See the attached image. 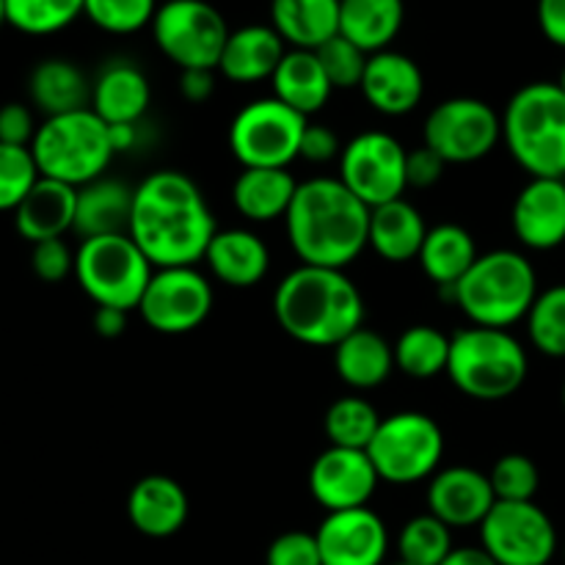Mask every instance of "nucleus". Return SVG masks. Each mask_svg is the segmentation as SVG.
<instances>
[{"mask_svg":"<svg viewBox=\"0 0 565 565\" xmlns=\"http://www.w3.org/2000/svg\"><path fill=\"white\" fill-rule=\"evenodd\" d=\"M215 232L218 226L202 188L182 171L160 169L136 185L127 235L154 268L196 265Z\"/></svg>","mask_w":565,"mask_h":565,"instance_id":"1","label":"nucleus"},{"mask_svg":"<svg viewBox=\"0 0 565 565\" xmlns=\"http://www.w3.org/2000/svg\"><path fill=\"white\" fill-rule=\"evenodd\" d=\"M285 226L301 265L345 270L370 246V207L340 177L298 182Z\"/></svg>","mask_w":565,"mask_h":565,"instance_id":"2","label":"nucleus"},{"mask_svg":"<svg viewBox=\"0 0 565 565\" xmlns=\"http://www.w3.org/2000/svg\"><path fill=\"white\" fill-rule=\"evenodd\" d=\"M274 315L296 342L334 348L364 326V298L345 270L298 265L276 287Z\"/></svg>","mask_w":565,"mask_h":565,"instance_id":"3","label":"nucleus"},{"mask_svg":"<svg viewBox=\"0 0 565 565\" xmlns=\"http://www.w3.org/2000/svg\"><path fill=\"white\" fill-rule=\"evenodd\" d=\"M472 326L511 329L524 320L539 298V274L522 252L494 248L480 254L452 290H441Z\"/></svg>","mask_w":565,"mask_h":565,"instance_id":"4","label":"nucleus"},{"mask_svg":"<svg viewBox=\"0 0 565 565\" xmlns=\"http://www.w3.org/2000/svg\"><path fill=\"white\" fill-rule=\"evenodd\" d=\"M502 138L530 177L565 180V92L535 81L519 88L502 114Z\"/></svg>","mask_w":565,"mask_h":565,"instance_id":"5","label":"nucleus"},{"mask_svg":"<svg viewBox=\"0 0 565 565\" xmlns=\"http://www.w3.org/2000/svg\"><path fill=\"white\" fill-rule=\"evenodd\" d=\"M527 351L508 329L469 326L450 337L447 375L461 395L497 403L516 395L527 381Z\"/></svg>","mask_w":565,"mask_h":565,"instance_id":"6","label":"nucleus"},{"mask_svg":"<svg viewBox=\"0 0 565 565\" xmlns=\"http://www.w3.org/2000/svg\"><path fill=\"white\" fill-rule=\"evenodd\" d=\"M39 174L83 188L99 180L114 160L108 125L92 108L50 116L39 125L31 143Z\"/></svg>","mask_w":565,"mask_h":565,"instance_id":"7","label":"nucleus"},{"mask_svg":"<svg viewBox=\"0 0 565 565\" xmlns=\"http://www.w3.org/2000/svg\"><path fill=\"white\" fill-rule=\"evenodd\" d=\"M154 265L130 235L88 237L75 252V279L97 307L138 309Z\"/></svg>","mask_w":565,"mask_h":565,"instance_id":"8","label":"nucleus"},{"mask_svg":"<svg viewBox=\"0 0 565 565\" xmlns=\"http://www.w3.org/2000/svg\"><path fill=\"white\" fill-rule=\"evenodd\" d=\"M367 456L384 483L412 486L430 480L445 458V434L423 412H397L381 419Z\"/></svg>","mask_w":565,"mask_h":565,"instance_id":"9","label":"nucleus"},{"mask_svg":"<svg viewBox=\"0 0 565 565\" xmlns=\"http://www.w3.org/2000/svg\"><path fill=\"white\" fill-rule=\"evenodd\" d=\"M152 39L160 53L185 70H218L230 25L207 0H166L152 20Z\"/></svg>","mask_w":565,"mask_h":565,"instance_id":"10","label":"nucleus"},{"mask_svg":"<svg viewBox=\"0 0 565 565\" xmlns=\"http://www.w3.org/2000/svg\"><path fill=\"white\" fill-rule=\"evenodd\" d=\"M307 116L276 97L243 105L230 125V152L243 169H287L298 158Z\"/></svg>","mask_w":565,"mask_h":565,"instance_id":"11","label":"nucleus"},{"mask_svg":"<svg viewBox=\"0 0 565 565\" xmlns=\"http://www.w3.org/2000/svg\"><path fill=\"white\" fill-rule=\"evenodd\" d=\"M423 138L447 166L478 163L502 141V116L478 97H450L430 110Z\"/></svg>","mask_w":565,"mask_h":565,"instance_id":"12","label":"nucleus"},{"mask_svg":"<svg viewBox=\"0 0 565 565\" xmlns=\"http://www.w3.org/2000/svg\"><path fill=\"white\" fill-rule=\"evenodd\" d=\"M408 149L384 130H364L342 147L340 180L370 210L403 199Z\"/></svg>","mask_w":565,"mask_h":565,"instance_id":"13","label":"nucleus"},{"mask_svg":"<svg viewBox=\"0 0 565 565\" xmlns=\"http://www.w3.org/2000/svg\"><path fill=\"white\" fill-rule=\"evenodd\" d=\"M213 298V285L196 265L154 268L138 303V315L158 334H191L210 318Z\"/></svg>","mask_w":565,"mask_h":565,"instance_id":"14","label":"nucleus"},{"mask_svg":"<svg viewBox=\"0 0 565 565\" xmlns=\"http://www.w3.org/2000/svg\"><path fill=\"white\" fill-rule=\"evenodd\" d=\"M483 550L497 565H550L557 530L550 513L533 502H497L480 524Z\"/></svg>","mask_w":565,"mask_h":565,"instance_id":"15","label":"nucleus"},{"mask_svg":"<svg viewBox=\"0 0 565 565\" xmlns=\"http://www.w3.org/2000/svg\"><path fill=\"white\" fill-rule=\"evenodd\" d=\"M379 483L367 450L329 445L309 467V494L326 513L367 508Z\"/></svg>","mask_w":565,"mask_h":565,"instance_id":"16","label":"nucleus"},{"mask_svg":"<svg viewBox=\"0 0 565 565\" xmlns=\"http://www.w3.org/2000/svg\"><path fill=\"white\" fill-rule=\"evenodd\" d=\"M315 539L323 565H384L390 552L384 519L370 505L326 513Z\"/></svg>","mask_w":565,"mask_h":565,"instance_id":"17","label":"nucleus"},{"mask_svg":"<svg viewBox=\"0 0 565 565\" xmlns=\"http://www.w3.org/2000/svg\"><path fill=\"white\" fill-rule=\"evenodd\" d=\"M428 513H434L447 527H480L497 505L489 475L475 467H447L430 478Z\"/></svg>","mask_w":565,"mask_h":565,"instance_id":"18","label":"nucleus"},{"mask_svg":"<svg viewBox=\"0 0 565 565\" xmlns=\"http://www.w3.org/2000/svg\"><path fill=\"white\" fill-rule=\"evenodd\" d=\"M513 235L533 252H552L565 243V180L530 177L511 213Z\"/></svg>","mask_w":565,"mask_h":565,"instance_id":"19","label":"nucleus"},{"mask_svg":"<svg viewBox=\"0 0 565 565\" xmlns=\"http://www.w3.org/2000/svg\"><path fill=\"white\" fill-rule=\"evenodd\" d=\"M362 97L373 110L384 116H408L425 97L423 70L414 58L397 50H381L367 58Z\"/></svg>","mask_w":565,"mask_h":565,"instance_id":"20","label":"nucleus"},{"mask_svg":"<svg viewBox=\"0 0 565 565\" xmlns=\"http://www.w3.org/2000/svg\"><path fill=\"white\" fill-rule=\"evenodd\" d=\"M130 524L147 539H171L188 522V494L169 475H147L127 497Z\"/></svg>","mask_w":565,"mask_h":565,"instance_id":"21","label":"nucleus"},{"mask_svg":"<svg viewBox=\"0 0 565 565\" xmlns=\"http://www.w3.org/2000/svg\"><path fill=\"white\" fill-rule=\"evenodd\" d=\"M210 274L226 287L248 290L268 276L270 252L263 237L252 230H218L204 252Z\"/></svg>","mask_w":565,"mask_h":565,"instance_id":"22","label":"nucleus"},{"mask_svg":"<svg viewBox=\"0 0 565 565\" xmlns=\"http://www.w3.org/2000/svg\"><path fill=\"white\" fill-rule=\"evenodd\" d=\"M75 207L77 188L50 180V177H39L31 193L14 210V226L31 246L42 241H55L75 230Z\"/></svg>","mask_w":565,"mask_h":565,"instance_id":"23","label":"nucleus"},{"mask_svg":"<svg viewBox=\"0 0 565 565\" xmlns=\"http://www.w3.org/2000/svg\"><path fill=\"white\" fill-rule=\"evenodd\" d=\"M152 103V86L147 75L130 61H114L103 66L92 83V110L105 125H138Z\"/></svg>","mask_w":565,"mask_h":565,"instance_id":"24","label":"nucleus"},{"mask_svg":"<svg viewBox=\"0 0 565 565\" xmlns=\"http://www.w3.org/2000/svg\"><path fill=\"white\" fill-rule=\"evenodd\" d=\"M132 196L136 188L114 177H99L88 185L77 188L75 235L81 241L105 235H127L132 218Z\"/></svg>","mask_w":565,"mask_h":565,"instance_id":"25","label":"nucleus"},{"mask_svg":"<svg viewBox=\"0 0 565 565\" xmlns=\"http://www.w3.org/2000/svg\"><path fill=\"white\" fill-rule=\"evenodd\" d=\"M285 53L287 44L274 31V25H243L226 39L218 72L226 81L241 83V86L270 81Z\"/></svg>","mask_w":565,"mask_h":565,"instance_id":"26","label":"nucleus"},{"mask_svg":"<svg viewBox=\"0 0 565 565\" xmlns=\"http://www.w3.org/2000/svg\"><path fill=\"white\" fill-rule=\"evenodd\" d=\"M428 237L423 213L408 199L379 204L370 210V248L386 263H412Z\"/></svg>","mask_w":565,"mask_h":565,"instance_id":"27","label":"nucleus"},{"mask_svg":"<svg viewBox=\"0 0 565 565\" xmlns=\"http://www.w3.org/2000/svg\"><path fill=\"white\" fill-rule=\"evenodd\" d=\"M270 25L290 50H318L340 33V0H270Z\"/></svg>","mask_w":565,"mask_h":565,"instance_id":"28","label":"nucleus"},{"mask_svg":"<svg viewBox=\"0 0 565 565\" xmlns=\"http://www.w3.org/2000/svg\"><path fill=\"white\" fill-rule=\"evenodd\" d=\"M270 86H274V97L279 103L290 105L296 114L307 116V119L323 110L334 92L315 50H287L270 77Z\"/></svg>","mask_w":565,"mask_h":565,"instance_id":"29","label":"nucleus"},{"mask_svg":"<svg viewBox=\"0 0 565 565\" xmlns=\"http://www.w3.org/2000/svg\"><path fill=\"white\" fill-rule=\"evenodd\" d=\"M28 94L44 119L92 108V83L86 81L81 66L64 58L39 61L28 77Z\"/></svg>","mask_w":565,"mask_h":565,"instance_id":"30","label":"nucleus"},{"mask_svg":"<svg viewBox=\"0 0 565 565\" xmlns=\"http://www.w3.org/2000/svg\"><path fill=\"white\" fill-rule=\"evenodd\" d=\"M298 182L287 169H243L232 185V204L252 224L285 218Z\"/></svg>","mask_w":565,"mask_h":565,"instance_id":"31","label":"nucleus"},{"mask_svg":"<svg viewBox=\"0 0 565 565\" xmlns=\"http://www.w3.org/2000/svg\"><path fill=\"white\" fill-rule=\"evenodd\" d=\"M334 370L351 390H375L395 370V348L373 329H356L334 345Z\"/></svg>","mask_w":565,"mask_h":565,"instance_id":"32","label":"nucleus"},{"mask_svg":"<svg viewBox=\"0 0 565 565\" xmlns=\"http://www.w3.org/2000/svg\"><path fill=\"white\" fill-rule=\"evenodd\" d=\"M406 20L403 0H340V36L373 55L390 50Z\"/></svg>","mask_w":565,"mask_h":565,"instance_id":"33","label":"nucleus"},{"mask_svg":"<svg viewBox=\"0 0 565 565\" xmlns=\"http://www.w3.org/2000/svg\"><path fill=\"white\" fill-rule=\"evenodd\" d=\"M478 246L475 237L469 235L463 226L458 224H439L428 230V237L419 252V265H423L425 276L434 281L439 290H452L463 276L469 274L475 263H478Z\"/></svg>","mask_w":565,"mask_h":565,"instance_id":"34","label":"nucleus"},{"mask_svg":"<svg viewBox=\"0 0 565 565\" xmlns=\"http://www.w3.org/2000/svg\"><path fill=\"white\" fill-rule=\"evenodd\" d=\"M392 348H395V367L408 379L430 381L439 373H447L450 337L436 326H408Z\"/></svg>","mask_w":565,"mask_h":565,"instance_id":"35","label":"nucleus"},{"mask_svg":"<svg viewBox=\"0 0 565 565\" xmlns=\"http://www.w3.org/2000/svg\"><path fill=\"white\" fill-rule=\"evenodd\" d=\"M381 428L379 408L359 395H345L329 406L323 417V430L329 445L348 450H367Z\"/></svg>","mask_w":565,"mask_h":565,"instance_id":"36","label":"nucleus"},{"mask_svg":"<svg viewBox=\"0 0 565 565\" xmlns=\"http://www.w3.org/2000/svg\"><path fill=\"white\" fill-rule=\"evenodd\" d=\"M86 11V0H6V25L28 36H53Z\"/></svg>","mask_w":565,"mask_h":565,"instance_id":"37","label":"nucleus"},{"mask_svg":"<svg viewBox=\"0 0 565 565\" xmlns=\"http://www.w3.org/2000/svg\"><path fill=\"white\" fill-rule=\"evenodd\" d=\"M452 550L456 546H452L450 527L434 513L408 519L397 535V555L401 563L408 565H441Z\"/></svg>","mask_w":565,"mask_h":565,"instance_id":"38","label":"nucleus"},{"mask_svg":"<svg viewBox=\"0 0 565 565\" xmlns=\"http://www.w3.org/2000/svg\"><path fill=\"white\" fill-rule=\"evenodd\" d=\"M524 320L535 351L550 359H565V285L539 292Z\"/></svg>","mask_w":565,"mask_h":565,"instance_id":"39","label":"nucleus"},{"mask_svg":"<svg viewBox=\"0 0 565 565\" xmlns=\"http://www.w3.org/2000/svg\"><path fill=\"white\" fill-rule=\"evenodd\" d=\"M158 0H86V11L92 25L114 36H130L152 25L158 14Z\"/></svg>","mask_w":565,"mask_h":565,"instance_id":"40","label":"nucleus"},{"mask_svg":"<svg viewBox=\"0 0 565 565\" xmlns=\"http://www.w3.org/2000/svg\"><path fill=\"white\" fill-rule=\"evenodd\" d=\"M497 502H533L541 489V472L535 461L522 452H508L497 458L489 472Z\"/></svg>","mask_w":565,"mask_h":565,"instance_id":"41","label":"nucleus"},{"mask_svg":"<svg viewBox=\"0 0 565 565\" xmlns=\"http://www.w3.org/2000/svg\"><path fill=\"white\" fill-rule=\"evenodd\" d=\"M39 166L31 147L0 143V213H14L39 182Z\"/></svg>","mask_w":565,"mask_h":565,"instance_id":"42","label":"nucleus"},{"mask_svg":"<svg viewBox=\"0 0 565 565\" xmlns=\"http://www.w3.org/2000/svg\"><path fill=\"white\" fill-rule=\"evenodd\" d=\"M320 66H323L326 77L334 88H359L362 86L364 70H367V58L362 47H356L353 42H348L345 36L337 33L334 39H329L326 44H320L315 50Z\"/></svg>","mask_w":565,"mask_h":565,"instance_id":"43","label":"nucleus"},{"mask_svg":"<svg viewBox=\"0 0 565 565\" xmlns=\"http://www.w3.org/2000/svg\"><path fill=\"white\" fill-rule=\"evenodd\" d=\"M265 565H323L318 539L315 533H303V530L281 533L268 546Z\"/></svg>","mask_w":565,"mask_h":565,"instance_id":"44","label":"nucleus"},{"mask_svg":"<svg viewBox=\"0 0 565 565\" xmlns=\"http://www.w3.org/2000/svg\"><path fill=\"white\" fill-rule=\"evenodd\" d=\"M31 268L39 279L55 285V281H64L66 276L75 274V252L66 246L64 237L33 243Z\"/></svg>","mask_w":565,"mask_h":565,"instance_id":"45","label":"nucleus"},{"mask_svg":"<svg viewBox=\"0 0 565 565\" xmlns=\"http://www.w3.org/2000/svg\"><path fill=\"white\" fill-rule=\"evenodd\" d=\"M36 119L25 103H6L0 108V143L11 147H31L36 138Z\"/></svg>","mask_w":565,"mask_h":565,"instance_id":"46","label":"nucleus"},{"mask_svg":"<svg viewBox=\"0 0 565 565\" xmlns=\"http://www.w3.org/2000/svg\"><path fill=\"white\" fill-rule=\"evenodd\" d=\"M342 143L337 138V132L329 125H315L309 121L307 130L301 136V149H298V158H303L307 163H331V160H340Z\"/></svg>","mask_w":565,"mask_h":565,"instance_id":"47","label":"nucleus"},{"mask_svg":"<svg viewBox=\"0 0 565 565\" xmlns=\"http://www.w3.org/2000/svg\"><path fill=\"white\" fill-rule=\"evenodd\" d=\"M445 160L439 158V154L434 152L430 147H419V149H408L406 154V182L408 188H417V191H423V188H434L436 182L441 180V174H445Z\"/></svg>","mask_w":565,"mask_h":565,"instance_id":"48","label":"nucleus"},{"mask_svg":"<svg viewBox=\"0 0 565 565\" xmlns=\"http://www.w3.org/2000/svg\"><path fill=\"white\" fill-rule=\"evenodd\" d=\"M539 28L552 44L565 50V0H539Z\"/></svg>","mask_w":565,"mask_h":565,"instance_id":"49","label":"nucleus"},{"mask_svg":"<svg viewBox=\"0 0 565 565\" xmlns=\"http://www.w3.org/2000/svg\"><path fill=\"white\" fill-rule=\"evenodd\" d=\"M180 92L188 103H207L215 92V70L180 72Z\"/></svg>","mask_w":565,"mask_h":565,"instance_id":"50","label":"nucleus"},{"mask_svg":"<svg viewBox=\"0 0 565 565\" xmlns=\"http://www.w3.org/2000/svg\"><path fill=\"white\" fill-rule=\"evenodd\" d=\"M127 329V312L116 307H97L94 312V331L105 340H116V337L125 334Z\"/></svg>","mask_w":565,"mask_h":565,"instance_id":"51","label":"nucleus"},{"mask_svg":"<svg viewBox=\"0 0 565 565\" xmlns=\"http://www.w3.org/2000/svg\"><path fill=\"white\" fill-rule=\"evenodd\" d=\"M441 565H497V561L483 546H458Z\"/></svg>","mask_w":565,"mask_h":565,"instance_id":"52","label":"nucleus"},{"mask_svg":"<svg viewBox=\"0 0 565 565\" xmlns=\"http://www.w3.org/2000/svg\"><path fill=\"white\" fill-rule=\"evenodd\" d=\"M108 136H110V147H114L116 154L127 152V149L136 147V125H108Z\"/></svg>","mask_w":565,"mask_h":565,"instance_id":"53","label":"nucleus"},{"mask_svg":"<svg viewBox=\"0 0 565 565\" xmlns=\"http://www.w3.org/2000/svg\"><path fill=\"white\" fill-rule=\"evenodd\" d=\"M6 25V0H0V28Z\"/></svg>","mask_w":565,"mask_h":565,"instance_id":"54","label":"nucleus"},{"mask_svg":"<svg viewBox=\"0 0 565 565\" xmlns=\"http://www.w3.org/2000/svg\"><path fill=\"white\" fill-rule=\"evenodd\" d=\"M557 83H561V88L565 92V66H563V72H561V81H557Z\"/></svg>","mask_w":565,"mask_h":565,"instance_id":"55","label":"nucleus"},{"mask_svg":"<svg viewBox=\"0 0 565 565\" xmlns=\"http://www.w3.org/2000/svg\"><path fill=\"white\" fill-rule=\"evenodd\" d=\"M563 408H565V384H563Z\"/></svg>","mask_w":565,"mask_h":565,"instance_id":"56","label":"nucleus"},{"mask_svg":"<svg viewBox=\"0 0 565 565\" xmlns=\"http://www.w3.org/2000/svg\"><path fill=\"white\" fill-rule=\"evenodd\" d=\"M392 565H408V563H401V561H397V563H392Z\"/></svg>","mask_w":565,"mask_h":565,"instance_id":"57","label":"nucleus"},{"mask_svg":"<svg viewBox=\"0 0 565 565\" xmlns=\"http://www.w3.org/2000/svg\"><path fill=\"white\" fill-rule=\"evenodd\" d=\"M563 555H565V546H563Z\"/></svg>","mask_w":565,"mask_h":565,"instance_id":"58","label":"nucleus"}]
</instances>
